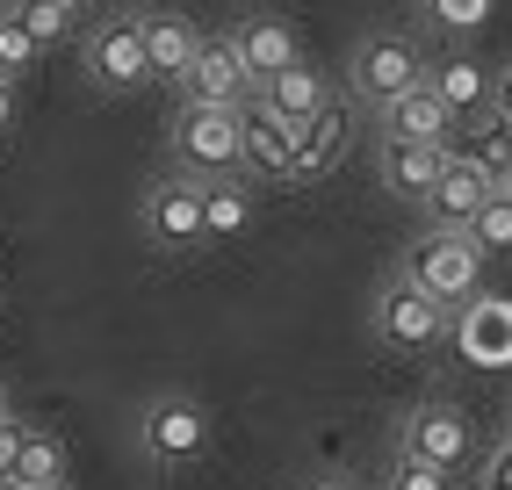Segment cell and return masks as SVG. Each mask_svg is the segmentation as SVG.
I'll return each instance as SVG.
<instances>
[{
	"label": "cell",
	"instance_id": "obj_1",
	"mask_svg": "<svg viewBox=\"0 0 512 490\" xmlns=\"http://www.w3.org/2000/svg\"><path fill=\"white\" fill-rule=\"evenodd\" d=\"M166 166L188 173V181H231V173H246V123H238V109L181 101L174 123H166Z\"/></svg>",
	"mask_w": 512,
	"mask_h": 490
},
{
	"label": "cell",
	"instance_id": "obj_2",
	"mask_svg": "<svg viewBox=\"0 0 512 490\" xmlns=\"http://www.w3.org/2000/svg\"><path fill=\"white\" fill-rule=\"evenodd\" d=\"M368 332H375V346H390V354H440V346L455 339V310L440 296H426L412 274L397 267L368 296Z\"/></svg>",
	"mask_w": 512,
	"mask_h": 490
},
{
	"label": "cell",
	"instance_id": "obj_3",
	"mask_svg": "<svg viewBox=\"0 0 512 490\" xmlns=\"http://www.w3.org/2000/svg\"><path fill=\"white\" fill-rule=\"evenodd\" d=\"M130 440H138V462L145 469H195L202 454H210V411H202V397L188 390H152L138 404V418H130Z\"/></svg>",
	"mask_w": 512,
	"mask_h": 490
},
{
	"label": "cell",
	"instance_id": "obj_4",
	"mask_svg": "<svg viewBox=\"0 0 512 490\" xmlns=\"http://www.w3.org/2000/svg\"><path fill=\"white\" fill-rule=\"evenodd\" d=\"M484 260H491V253H484L469 231L426 224V231L412 238V253H404V274H412L426 296H440L448 310H462V303L484 296Z\"/></svg>",
	"mask_w": 512,
	"mask_h": 490
},
{
	"label": "cell",
	"instance_id": "obj_5",
	"mask_svg": "<svg viewBox=\"0 0 512 490\" xmlns=\"http://www.w3.org/2000/svg\"><path fill=\"white\" fill-rule=\"evenodd\" d=\"M412 87H426V51H419L412 37H397V29H375V37L354 44V58H347V94L361 101L368 116H383L390 101L412 94Z\"/></svg>",
	"mask_w": 512,
	"mask_h": 490
},
{
	"label": "cell",
	"instance_id": "obj_6",
	"mask_svg": "<svg viewBox=\"0 0 512 490\" xmlns=\"http://www.w3.org/2000/svg\"><path fill=\"white\" fill-rule=\"evenodd\" d=\"M80 65L94 87L130 94V87H152V58H145V29L138 15H94L80 29Z\"/></svg>",
	"mask_w": 512,
	"mask_h": 490
},
{
	"label": "cell",
	"instance_id": "obj_7",
	"mask_svg": "<svg viewBox=\"0 0 512 490\" xmlns=\"http://www.w3.org/2000/svg\"><path fill=\"white\" fill-rule=\"evenodd\" d=\"M138 224H145V245L152 253H202V181H188V173H174L166 166L159 181L145 188V202H138Z\"/></svg>",
	"mask_w": 512,
	"mask_h": 490
},
{
	"label": "cell",
	"instance_id": "obj_8",
	"mask_svg": "<svg viewBox=\"0 0 512 490\" xmlns=\"http://www.w3.org/2000/svg\"><path fill=\"white\" fill-rule=\"evenodd\" d=\"M469 447H476L469 418H462L455 404H440V397L412 404V411H404V426H397V454H419V462L448 469V476H455V469L469 462Z\"/></svg>",
	"mask_w": 512,
	"mask_h": 490
},
{
	"label": "cell",
	"instance_id": "obj_9",
	"mask_svg": "<svg viewBox=\"0 0 512 490\" xmlns=\"http://www.w3.org/2000/svg\"><path fill=\"white\" fill-rule=\"evenodd\" d=\"M491 195H498V181H491V173L476 166L462 145H448V166H440L433 195L419 202V217H426V224H448V231H469V217H476Z\"/></svg>",
	"mask_w": 512,
	"mask_h": 490
},
{
	"label": "cell",
	"instance_id": "obj_10",
	"mask_svg": "<svg viewBox=\"0 0 512 490\" xmlns=\"http://www.w3.org/2000/svg\"><path fill=\"white\" fill-rule=\"evenodd\" d=\"M347 152H354V116L332 101L325 116L296 123V152H289V181H282V188H318V181H325V173L347 159Z\"/></svg>",
	"mask_w": 512,
	"mask_h": 490
},
{
	"label": "cell",
	"instance_id": "obj_11",
	"mask_svg": "<svg viewBox=\"0 0 512 490\" xmlns=\"http://www.w3.org/2000/svg\"><path fill=\"white\" fill-rule=\"evenodd\" d=\"M181 101H217V109H246V101H253V73H246V58H238L231 29L202 44L195 73L181 80Z\"/></svg>",
	"mask_w": 512,
	"mask_h": 490
},
{
	"label": "cell",
	"instance_id": "obj_12",
	"mask_svg": "<svg viewBox=\"0 0 512 490\" xmlns=\"http://www.w3.org/2000/svg\"><path fill=\"white\" fill-rule=\"evenodd\" d=\"M138 29H145V58H152V80H188L195 73V58H202V29L188 22V15H174V8H159V15H138Z\"/></svg>",
	"mask_w": 512,
	"mask_h": 490
},
{
	"label": "cell",
	"instance_id": "obj_13",
	"mask_svg": "<svg viewBox=\"0 0 512 490\" xmlns=\"http://www.w3.org/2000/svg\"><path fill=\"white\" fill-rule=\"evenodd\" d=\"M231 44H238V58H246V73H253V87L260 80H275V73H289V65L303 58V44H296V29L282 22V15H246L231 29Z\"/></svg>",
	"mask_w": 512,
	"mask_h": 490
},
{
	"label": "cell",
	"instance_id": "obj_14",
	"mask_svg": "<svg viewBox=\"0 0 512 490\" xmlns=\"http://www.w3.org/2000/svg\"><path fill=\"white\" fill-rule=\"evenodd\" d=\"M375 123H383V137H404V145H455V137H462V123L440 109V94H433V87L397 94Z\"/></svg>",
	"mask_w": 512,
	"mask_h": 490
},
{
	"label": "cell",
	"instance_id": "obj_15",
	"mask_svg": "<svg viewBox=\"0 0 512 490\" xmlns=\"http://www.w3.org/2000/svg\"><path fill=\"white\" fill-rule=\"evenodd\" d=\"M238 123H246V173H267V181H289L296 123H289V116H275L260 94L246 101V109H238Z\"/></svg>",
	"mask_w": 512,
	"mask_h": 490
},
{
	"label": "cell",
	"instance_id": "obj_16",
	"mask_svg": "<svg viewBox=\"0 0 512 490\" xmlns=\"http://www.w3.org/2000/svg\"><path fill=\"white\" fill-rule=\"evenodd\" d=\"M491 65L484 58H469V51H455L448 65H426V87L440 94V109H448L455 123H469V116H484L491 109Z\"/></svg>",
	"mask_w": 512,
	"mask_h": 490
},
{
	"label": "cell",
	"instance_id": "obj_17",
	"mask_svg": "<svg viewBox=\"0 0 512 490\" xmlns=\"http://www.w3.org/2000/svg\"><path fill=\"white\" fill-rule=\"evenodd\" d=\"M440 166H448V145H404V137H383V188L397 202H426L433 181H440Z\"/></svg>",
	"mask_w": 512,
	"mask_h": 490
},
{
	"label": "cell",
	"instance_id": "obj_18",
	"mask_svg": "<svg viewBox=\"0 0 512 490\" xmlns=\"http://www.w3.org/2000/svg\"><path fill=\"white\" fill-rule=\"evenodd\" d=\"M260 224V202H253V181L231 173V181H202V238L210 245H231Z\"/></svg>",
	"mask_w": 512,
	"mask_h": 490
},
{
	"label": "cell",
	"instance_id": "obj_19",
	"mask_svg": "<svg viewBox=\"0 0 512 490\" xmlns=\"http://www.w3.org/2000/svg\"><path fill=\"white\" fill-rule=\"evenodd\" d=\"M253 94H260L275 116H289V123H311V116H325V109H332V87H325V73H318L311 58H296L289 73H275V80H260Z\"/></svg>",
	"mask_w": 512,
	"mask_h": 490
},
{
	"label": "cell",
	"instance_id": "obj_20",
	"mask_svg": "<svg viewBox=\"0 0 512 490\" xmlns=\"http://www.w3.org/2000/svg\"><path fill=\"white\" fill-rule=\"evenodd\" d=\"M455 145H462V152H469V159H476V166H484L491 181H498V173L512 166V116H498V109H484V116H469Z\"/></svg>",
	"mask_w": 512,
	"mask_h": 490
},
{
	"label": "cell",
	"instance_id": "obj_21",
	"mask_svg": "<svg viewBox=\"0 0 512 490\" xmlns=\"http://www.w3.org/2000/svg\"><path fill=\"white\" fill-rule=\"evenodd\" d=\"M8 15H15L44 51L65 44V37H80V8H73V0H8Z\"/></svg>",
	"mask_w": 512,
	"mask_h": 490
},
{
	"label": "cell",
	"instance_id": "obj_22",
	"mask_svg": "<svg viewBox=\"0 0 512 490\" xmlns=\"http://www.w3.org/2000/svg\"><path fill=\"white\" fill-rule=\"evenodd\" d=\"M37 483H65V440H58L51 426H29V440H22L15 490H37Z\"/></svg>",
	"mask_w": 512,
	"mask_h": 490
},
{
	"label": "cell",
	"instance_id": "obj_23",
	"mask_svg": "<svg viewBox=\"0 0 512 490\" xmlns=\"http://www.w3.org/2000/svg\"><path fill=\"white\" fill-rule=\"evenodd\" d=\"M37 58H44V44L37 37H29V29L8 15V8H0V80H29V73H37Z\"/></svg>",
	"mask_w": 512,
	"mask_h": 490
},
{
	"label": "cell",
	"instance_id": "obj_24",
	"mask_svg": "<svg viewBox=\"0 0 512 490\" xmlns=\"http://www.w3.org/2000/svg\"><path fill=\"white\" fill-rule=\"evenodd\" d=\"M469 238L484 245V253H512V195H505V188L469 217Z\"/></svg>",
	"mask_w": 512,
	"mask_h": 490
},
{
	"label": "cell",
	"instance_id": "obj_25",
	"mask_svg": "<svg viewBox=\"0 0 512 490\" xmlns=\"http://www.w3.org/2000/svg\"><path fill=\"white\" fill-rule=\"evenodd\" d=\"M426 22L455 29V37H469V29L491 22V0H426Z\"/></svg>",
	"mask_w": 512,
	"mask_h": 490
},
{
	"label": "cell",
	"instance_id": "obj_26",
	"mask_svg": "<svg viewBox=\"0 0 512 490\" xmlns=\"http://www.w3.org/2000/svg\"><path fill=\"white\" fill-rule=\"evenodd\" d=\"M383 490H455V483H448V469L419 462V454H397L390 476H383Z\"/></svg>",
	"mask_w": 512,
	"mask_h": 490
},
{
	"label": "cell",
	"instance_id": "obj_27",
	"mask_svg": "<svg viewBox=\"0 0 512 490\" xmlns=\"http://www.w3.org/2000/svg\"><path fill=\"white\" fill-rule=\"evenodd\" d=\"M22 440H29V426H22V418H8V426H0V490H15V469H22Z\"/></svg>",
	"mask_w": 512,
	"mask_h": 490
},
{
	"label": "cell",
	"instance_id": "obj_28",
	"mask_svg": "<svg viewBox=\"0 0 512 490\" xmlns=\"http://www.w3.org/2000/svg\"><path fill=\"white\" fill-rule=\"evenodd\" d=\"M484 490H512V426H505V440L484 454V476H476Z\"/></svg>",
	"mask_w": 512,
	"mask_h": 490
},
{
	"label": "cell",
	"instance_id": "obj_29",
	"mask_svg": "<svg viewBox=\"0 0 512 490\" xmlns=\"http://www.w3.org/2000/svg\"><path fill=\"white\" fill-rule=\"evenodd\" d=\"M15 130H22V87L0 80V137H15Z\"/></svg>",
	"mask_w": 512,
	"mask_h": 490
},
{
	"label": "cell",
	"instance_id": "obj_30",
	"mask_svg": "<svg viewBox=\"0 0 512 490\" xmlns=\"http://www.w3.org/2000/svg\"><path fill=\"white\" fill-rule=\"evenodd\" d=\"M491 109L512 116V65H498V80H491Z\"/></svg>",
	"mask_w": 512,
	"mask_h": 490
},
{
	"label": "cell",
	"instance_id": "obj_31",
	"mask_svg": "<svg viewBox=\"0 0 512 490\" xmlns=\"http://www.w3.org/2000/svg\"><path fill=\"white\" fill-rule=\"evenodd\" d=\"M318 490H375V483H368V476H354V469H339V476H325Z\"/></svg>",
	"mask_w": 512,
	"mask_h": 490
},
{
	"label": "cell",
	"instance_id": "obj_32",
	"mask_svg": "<svg viewBox=\"0 0 512 490\" xmlns=\"http://www.w3.org/2000/svg\"><path fill=\"white\" fill-rule=\"evenodd\" d=\"M8 418H15V397H8V382H0V426H8Z\"/></svg>",
	"mask_w": 512,
	"mask_h": 490
},
{
	"label": "cell",
	"instance_id": "obj_33",
	"mask_svg": "<svg viewBox=\"0 0 512 490\" xmlns=\"http://www.w3.org/2000/svg\"><path fill=\"white\" fill-rule=\"evenodd\" d=\"M498 188H505V195H512V166H505V173H498Z\"/></svg>",
	"mask_w": 512,
	"mask_h": 490
},
{
	"label": "cell",
	"instance_id": "obj_34",
	"mask_svg": "<svg viewBox=\"0 0 512 490\" xmlns=\"http://www.w3.org/2000/svg\"><path fill=\"white\" fill-rule=\"evenodd\" d=\"M37 490H73V483H37Z\"/></svg>",
	"mask_w": 512,
	"mask_h": 490
},
{
	"label": "cell",
	"instance_id": "obj_35",
	"mask_svg": "<svg viewBox=\"0 0 512 490\" xmlns=\"http://www.w3.org/2000/svg\"><path fill=\"white\" fill-rule=\"evenodd\" d=\"M73 8H80V15H87V8H94V0H73Z\"/></svg>",
	"mask_w": 512,
	"mask_h": 490
}]
</instances>
